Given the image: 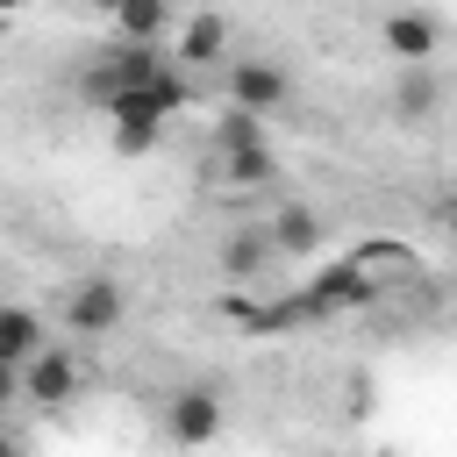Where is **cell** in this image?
I'll return each instance as SVG.
<instances>
[{
    "label": "cell",
    "mask_w": 457,
    "mask_h": 457,
    "mask_svg": "<svg viewBox=\"0 0 457 457\" xmlns=\"http://www.w3.org/2000/svg\"><path fill=\"white\" fill-rule=\"evenodd\" d=\"M0 450H7V443H0Z\"/></svg>",
    "instance_id": "d6986e66"
},
{
    "label": "cell",
    "mask_w": 457,
    "mask_h": 457,
    "mask_svg": "<svg viewBox=\"0 0 457 457\" xmlns=\"http://www.w3.org/2000/svg\"><path fill=\"white\" fill-rule=\"evenodd\" d=\"M364 300H378V286H371V271L364 264H328L307 293H300V314H343V307H364Z\"/></svg>",
    "instance_id": "5b68a950"
},
{
    "label": "cell",
    "mask_w": 457,
    "mask_h": 457,
    "mask_svg": "<svg viewBox=\"0 0 457 457\" xmlns=\"http://www.w3.org/2000/svg\"><path fill=\"white\" fill-rule=\"evenodd\" d=\"M7 400H21V371H14V364H0V407H7Z\"/></svg>",
    "instance_id": "9a60e30c"
},
{
    "label": "cell",
    "mask_w": 457,
    "mask_h": 457,
    "mask_svg": "<svg viewBox=\"0 0 457 457\" xmlns=\"http://www.w3.org/2000/svg\"><path fill=\"white\" fill-rule=\"evenodd\" d=\"M21 400H36V407L79 400V357H71L64 343H43V350L21 364Z\"/></svg>",
    "instance_id": "3957f363"
},
{
    "label": "cell",
    "mask_w": 457,
    "mask_h": 457,
    "mask_svg": "<svg viewBox=\"0 0 457 457\" xmlns=\"http://www.w3.org/2000/svg\"><path fill=\"white\" fill-rule=\"evenodd\" d=\"M436 100H443L436 71H428V64H400V86H393V107H400V121H428V114H436Z\"/></svg>",
    "instance_id": "30bf717a"
},
{
    "label": "cell",
    "mask_w": 457,
    "mask_h": 457,
    "mask_svg": "<svg viewBox=\"0 0 457 457\" xmlns=\"http://www.w3.org/2000/svg\"><path fill=\"white\" fill-rule=\"evenodd\" d=\"M36 350H43V321H36L29 307H0V364L21 371Z\"/></svg>",
    "instance_id": "7c38bea8"
},
{
    "label": "cell",
    "mask_w": 457,
    "mask_h": 457,
    "mask_svg": "<svg viewBox=\"0 0 457 457\" xmlns=\"http://www.w3.org/2000/svg\"><path fill=\"white\" fill-rule=\"evenodd\" d=\"M264 243H271V250H286V257H300V250H314V243H321V214H314V207H278Z\"/></svg>",
    "instance_id": "4fadbf2b"
},
{
    "label": "cell",
    "mask_w": 457,
    "mask_h": 457,
    "mask_svg": "<svg viewBox=\"0 0 457 457\" xmlns=\"http://www.w3.org/2000/svg\"><path fill=\"white\" fill-rule=\"evenodd\" d=\"M257 143H264V121L243 114V107H221V121H214V157H228V150H257Z\"/></svg>",
    "instance_id": "5bb4252c"
},
{
    "label": "cell",
    "mask_w": 457,
    "mask_h": 457,
    "mask_svg": "<svg viewBox=\"0 0 457 457\" xmlns=\"http://www.w3.org/2000/svg\"><path fill=\"white\" fill-rule=\"evenodd\" d=\"M378 457H400V450H378Z\"/></svg>",
    "instance_id": "ac0fdd59"
},
{
    "label": "cell",
    "mask_w": 457,
    "mask_h": 457,
    "mask_svg": "<svg viewBox=\"0 0 457 457\" xmlns=\"http://www.w3.org/2000/svg\"><path fill=\"white\" fill-rule=\"evenodd\" d=\"M0 457H29V450H14V443H7V450H0Z\"/></svg>",
    "instance_id": "2e32d148"
},
{
    "label": "cell",
    "mask_w": 457,
    "mask_h": 457,
    "mask_svg": "<svg viewBox=\"0 0 457 457\" xmlns=\"http://www.w3.org/2000/svg\"><path fill=\"white\" fill-rule=\"evenodd\" d=\"M121 314H129V300H121L114 278H79V286L64 293V328H71V336H114Z\"/></svg>",
    "instance_id": "7a4b0ae2"
},
{
    "label": "cell",
    "mask_w": 457,
    "mask_h": 457,
    "mask_svg": "<svg viewBox=\"0 0 457 457\" xmlns=\"http://www.w3.org/2000/svg\"><path fill=\"white\" fill-rule=\"evenodd\" d=\"M114 36H121V50H157V36H171V7L164 0H121Z\"/></svg>",
    "instance_id": "52a82bcc"
},
{
    "label": "cell",
    "mask_w": 457,
    "mask_h": 457,
    "mask_svg": "<svg viewBox=\"0 0 457 457\" xmlns=\"http://www.w3.org/2000/svg\"><path fill=\"white\" fill-rule=\"evenodd\" d=\"M171 57H179V64H214V57H228V14H186Z\"/></svg>",
    "instance_id": "ba28073f"
},
{
    "label": "cell",
    "mask_w": 457,
    "mask_h": 457,
    "mask_svg": "<svg viewBox=\"0 0 457 457\" xmlns=\"http://www.w3.org/2000/svg\"><path fill=\"white\" fill-rule=\"evenodd\" d=\"M436 43H443V21H436V14H421V7L386 14V50H393L400 64H428V57H436Z\"/></svg>",
    "instance_id": "8992f818"
},
{
    "label": "cell",
    "mask_w": 457,
    "mask_h": 457,
    "mask_svg": "<svg viewBox=\"0 0 457 457\" xmlns=\"http://www.w3.org/2000/svg\"><path fill=\"white\" fill-rule=\"evenodd\" d=\"M450 228H457V193H450Z\"/></svg>",
    "instance_id": "e0dca14e"
},
{
    "label": "cell",
    "mask_w": 457,
    "mask_h": 457,
    "mask_svg": "<svg viewBox=\"0 0 457 457\" xmlns=\"http://www.w3.org/2000/svg\"><path fill=\"white\" fill-rule=\"evenodd\" d=\"M286 100H293V79H286L278 64H264V57H236V64H228V107L271 114V107H286Z\"/></svg>",
    "instance_id": "277c9868"
},
{
    "label": "cell",
    "mask_w": 457,
    "mask_h": 457,
    "mask_svg": "<svg viewBox=\"0 0 457 457\" xmlns=\"http://www.w3.org/2000/svg\"><path fill=\"white\" fill-rule=\"evenodd\" d=\"M221 421H228V407H221V393H207V386H186V393H171V407H164V436H171L179 450H207V443L221 436Z\"/></svg>",
    "instance_id": "6da1fadb"
},
{
    "label": "cell",
    "mask_w": 457,
    "mask_h": 457,
    "mask_svg": "<svg viewBox=\"0 0 457 457\" xmlns=\"http://www.w3.org/2000/svg\"><path fill=\"white\" fill-rule=\"evenodd\" d=\"M271 171H278V157H271V143H257V150H228V157H214V179H221L228 193H257V186H271Z\"/></svg>",
    "instance_id": "9c48e42d"
},
{
    "label": "cell",
    "mask_w": 457,
    "mask_h": 457,
    "mask_svg": "<svg viewBox=\"0 0 457 457\" xmlns=\"http://www.w3.org/2000/svg\"><path fill=\"white\" fill-rule=\"evenodd\" d=\"M264 257H271V243H264L257 228H228V243H221V278H228V286H250V278L264 271Z\"/></svg>",
    "instance_id": "8fae6325"
}]
</instances>
